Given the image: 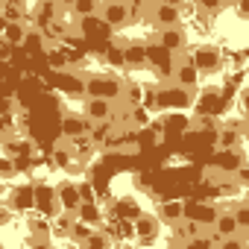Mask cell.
<instances>
[{
    "label": "cell",
    "mask_w": 249,
    "mask_h": 249,
    "mask_svg": "<svg viewBox=\"0 0 249 249\" xmlns=\"http://www.w3.org/2000/svg\"><path fill=\"white\" fill-rule=\"evenodd\" d=\"M97 15H100V21H103L108 30H123L126 24H132L135 9L129 6V0H103Z\"/></svg>",
    "instance_id": "1"
},
{
    "label": "cell",
    "mask_w": 249,
    "mask_h": 249,
    "mask_svg": "<svg viewBox=\"0 0 249 249\" xmlns=\"http://www.w3.org/2000/svg\"><path fill=\"white\" fill-rule=\"evenodd\" d=\"M85 94L88 97H103V100H111L117 103L123 97V82L117 76H108V73H91L85 76Z\"/></svg>",
    "instance_id": "2"
},
{
    "label": "cell",
    "mask_w": 249,
    "mask_h": 249,
    "mask_svg": "<svg viewBox=\"0 0 249 249\" xmlns=\"http://www.w3.org/2000/svg\"><path fill=\"white\" fill-rule=\"evenodd\" d=\"M153 100H156L159 108H167V111L191 108V103H194V88H185V85L170 82V85H161V88L153 94Z\"/></svg>",
    "instance_id": "3"
},
{
    "label": "cell",
    "mask_w": 249,
    "mask_h": 249,
    "mask_svg": "<svg viewBox=\"0 0 249 249\" xmlns=\"http://www.w3.org/2000/svg\"><path fill=\"white\" fill-rule=\"evenodd\" d=\"M188 59H191V65H194L199 73H214V71L223 68V53H220L217 47H211V44H199Z\"/></svg>",
    "instance_id": "4"
},
{
    "label": "cell",
    "mask_w": 249,
    "mask_h": 249,
    "mask_svg": "<svg viewBox=\"0 0 249 249\" xmlns=\"http://www.w3.org/2000/svg\"><path fill=\"white\" fill-rule=\"evenodd\" d=\"M144 50H147V65H153V68H156V73H159L161 79H170V71H173L176 56H173V53H167L159 41H156V44H144Z\"/></svg>",
    "instance_id": "5"
},
{
    "label": "cell",
    "mask_w": 249,
    "mask_h": 249,
    "mask_svg": "<svg viewBox=\"0 0 249 249\" xmlns=\"http://www.w3.org/2000/svg\"><path fill=\"white\" fill-rule=\"evenodd\" d=\"M179 6L167 3V0H161V3H153L150 6V24L159 27V30H167V27H179Z\"/></svg>",
    "instance_id": "6"
},
{
    "label": "cell",
    "mask_w": 249,
    "mask_h": 249,
    "mask_svg": "<svg viewBox=\"0 0 249 249\" xmlns=\"http://www.w3.org/2000/svg\"><path fill=\"white\" fill-rule=\"evenodd\" d=\"M159 44H161L167 53L182 56L185 47H188V36H185L182 27H167V30H159Z\"/></svg>",
    "instance_id": "7"
},
{
    "label": "cell",
    "mask_w": 249,
    "mask_h": 249,
    "mask_svg": "<svg viewBox=\"0 0 249 249\" xmlns=\"http://www.w3.org/2000/svg\"><path fill=\"white\" fill-rule=\"evenodd\" d=\"M91 123H103V120H114V103L103 100V97H88L85 100V111H82Z\"/></svg>",
    "instance_id": "8"
},
{
    "label": "cell",
    "mask_w": 249,
    "mask_h": 249,
    "mask_svg": "<svg viewBox=\"0 0 249 249\" xmlns=\"http://www.w3.org/2000/svg\"><path fill=\"white\" fill-rule=\"evenodd\" d=\"M159 217L156 214H138L129 226H132V231H135V237L141 240V243H153L156 237H159Z\"/></svg>",
    "instance_id": "9"
},
{
    "label": "cell",
    "mask_w": 249,
    "mask_h": 249,
    "mask_svg": "<svg viewBox=\"0 0 249 249\" xmlns=\"http://www.w3.org/2000/svg\"><path fill=\"white\" fill-rule=\"evenodd\" d=\"M59 129H62V138H79V135H88V129H91V120L85 117V114H73V111H68V114H62V123H59Z\"/></svg>",
    "instance_id": "10"
},
{
    "label": "cell",
    "mask_w": 249,
    "mask_h": 249,
    "mask_svg": "<svg viewBox=\"0 0 249 249\" xmlns=\"http://www.w3.org/2000/svg\"><path fill=\"white\" fill-rule=\"evenodd\" d=\"M199 71L191 65V59H179V62H173V71H170V79L176 82V85H185V88H196L199 85Z\"/></svg>",
    "instance_id": "11"
},
{
    "label": "cell",
    "mask_w": 249,
    "mask_h": 249,
    "mask_svg": "<svg viewBox=\"0 0 249 249\" xmlns=\"http://www.w3.org/2000/svg\"><path fill=\"white\" fill-rule=\"evenodd\" d=\"M217 214H220V208L208 205V202H191V205H185V217L194 220V223H199V226H205V229H211V223H214Z\"/></svg>",
    "instance_id": "12"
},
{
    "label": "cell",
    "mask_w": 249,
    "mask_h": 249,
    "mask_svg": "<svg viewBox=\"0 0 249 249\" xmlns=\"http://www.w3.org/2000/svg\"><path fill=\"white\" fill-rule=\"evenodd\" d=\"M56 202L62 205V211H71V214H76V208H79V202H82V196H79V188H76L73 182H62V185L56 188Z\"/></svg>",
    "instance_id": "13"
},
{
    "label": "cell",
    "mask_w": 249,
    "mask_h": 249,
    "mask_svg": "<svg viewBox=\"0 0 249 249\" xmlns=\"http://www.w3.org/2000/svg\"><path fill=\"white\" fill-rule=\"evenodd\" d=\"M62 15V6L56 3V0H38V6L33 12V21H36V30H44L53 18Z\"/></svg>",
    "instance_id": "14"
},
{
    "label": "cell",
    "mask_w": 249,
    "mask_h": 249,
    "mask_svg": "<svg viewBox=\"0 0 249 249\" xmlns=\"http://www.w3.org/2000/svg\"><path fill=\"white\" fill-rule=\"evenodd\" d=\"M33 205H36V194H33L30 185H21V188L12 191V196H9V208L12 211H30Z\"/></svg>",
    "instance_id": "15"
},
{
    "label": "cell",
    "mask_w": 249,
    "mask_h": 249,
    "mask_svg": "<svg viewBox=\"0 0 249 249\" xmlns=\"http://www.w3.org/2000/svg\"><path fill=\"white\" fill-rule=\"evenodd\" d=\"M185 217V202H176V199H167V202H161L159 205V220L161 223H179Z\"/></svg>",
    "instance_id": "16"
},
{
    "label": "cell",
    "mask_w": 249,
    "mask_h": 249,
    "mask_svg": "<svg viewBox=\"0 0 249 249\" xmlns=\"http://www.w3.org/2000/svg\"><path fill=\"white\" fill-rule=\"evenodd\" d=\"M123 65L126 68H144L147 65L144 44H123Z\"/></svg>",
    "instance_id": "17"
},
{
    "label": "cell",
    "mask_w": 249,
    "mask_h": 249,
    "mask_svg": "<svg viewBox=\"0 0 249 249\" xmlns=\"http://www.w3.org/2000/svg\"><path fill=\"white\" fill-rule=\"evenodd\" d=\"M30 231H33V237H30V243H38V246H47L50 243V226H47V220L44 217H33L30 220Z\"/></svg>",
    "instance_id": "18"
},
{
    "label": "cell",
    "mask_w": 249,
    "mask_h": 249,
    "mask_svg": "<svg viewBox=\"0 0 249 249\" xmlns=\"http://www.w3.org/2000/svg\"><path fill=\"white\" fill-rule=\"evenodd\" d=\"M82 85H85V79H82V76H76V73H68V71H65V73L59 76V88H62L65 94L79 97V94H85V88H82Z\"/></svg>",
    "instance_id": "19"
},
{
    "label": "cell",
    "mask_w": 249,
    "mask_h": 249,
    "mask_svg": "<svg viewBox=\"0 0 249 249\" xmlns=\"http://www.w3.org/2000/svg\"><path fill=\"white\" fill-rule=\"evenodd\" d=\"M76 220H82V223H88V226H97V223H100V208H97V202H94V199H82L79 208H76Z\"/></svg>",
    "instance_id": "20"
},
{
    "label": "cell",
    "mask_w": 249,
    "mask_h": 249,
    "mask_svg": "<svg viewBox=\"0 0 249 249\" xmlns=\"http://www.w3.org/2000/svg\"><path fill=\"white\" fill-rule=\"evenodd\" d=\"M100 3H103V0H73V3H71V12H73L76 18H94V15L100 12Z\"/></svg>",
    "instance_id": "21"
},
{
    "label": "cell",
    "mask_w": 249,
    "mask_h": 249,
    "mask_svg": "<svg viewBox=\"0 0 249 249\" xmlns=\"http://www.w3.org/2000/svg\"><path fill=\"white\" fill-rule=\"evenodd\" d=\"M3 38H6L12 47H15V44H24V38H27V27H24V21H12V24H6Z\"/></svg>",
    "instance_id": "22"
},
{
    "label": "cell",
    "mask_w": 249,
    "mask_h": 249,
    "mask_svg": "<svg viewBox=\"0 0 249 249\" xmlns=\"http://www.w3.org/2000/svg\"><path fill=\"white\" fill-rule=\"evenodd\" d=\"M138 214H141V208H138V202H135L132 196H126V199L117 202V217H120V220H129V223H132Z\"/></svg>",
    "instance_id": "23"
},
{
    "label": "cell",
    "mask_w": 249,
    "mask_h": 249,
    "mask_svg": "<svg viewBox=\"0 0 249 249\" xmlns=\"http://www.w3.org/2000/svg\"><path fill=\"white\" fill-rule=\"evenodd\" d=\"M33 194H36V202H41V208L50 214L53 211V202H56V191H50V188H33Z\"/></svg>",
    "instance_id": "24"
},
{
    "label": "cell",
    "mask_w": 249,
    "mask_h": 249,
    "mask_svg": "<svg viewBox=\"0 0 249 249\" xmlns=\"http://www.w3.org/2000/svg\"><path fill=\"white\" fill-rule=\"evenodd\" d=\"M15 176H18L15 156H0V182H3V179H15Z\"/></svg>",
    "instance_id": "25"
},
{
    "label": "cell",
    "mask_w": 249,
    "mask_h": 249,
    "mask_svg": "<svg viewBox=\"0 0 249 249\" xmlns=\"http://www.w3.org/2000/svg\"><path fill=\"white\" fill-rule=\"evenodd\" d=\"M91 231H94V226H88V223H82V220H73V226H71V234H68V237H71L73 243H85V237H88Z\"/></svg>",
    "instance_id": "26"
},
{
    "label": "cell",
    "mask_w": 249,
    "mask_h": 249,
    "mask_svg": "<svg viewBox=\"0 0 249 249\" xmlns=\"http://www.w3.org/2000/svg\"><path fill=\"white\" fill-rule=\"evenodd\" d=\"M53 161H56L59 167H68V170H71V161H73V147L59 144V147H56V153H53Z\"/></svg>",
    "instance_id": "27"
},
{
    "label": "cell",
    "mask_w": 249,
    "mask_h": 249,
    "mask_svg": "<svg viewBox=\"0 0 249 249\" xmlns=\"http://www.w3.org/2000/svg\"><path fill=\"white\" fill-rule=\"evenodd\" d=\"M231 217H234V223H237V229H240V231H246V229H249V205H246V202H237V205H234V211H231Z\"/></svg>",
    "instance_id": "28"
},
{
    "label": "cell",
    "mask_w": 249,
    "mask_h": 249,
    "mask_svg": "<svg viewBox=\"0 0 249 249\" xmlns=\"http://www.w3.org/2000/svg\"><path fill=\"white\" fill-rule=\"evenodd\" d=\"M240 141V129H223L220 132V150H234Z\"/></svg>",
    "instance_id": "29"
},
{
    "label": "cell",
    "mask_w": 249,
    "mask_h": 249,
    "mask_svg": "<svg viewBox=\"0 0 249 249\" xmlns=\"http://www.w3.org/2000/svg\"><path fill=\"white\" fill-rule=\"evenodd\" d=\"M73 220H76V214H71V211H62V214L56 217V231H59L62 237H68V234H71V226H73Z\"/></svg>",
    "instance_id": "30"
},
{
    "label": "cell",
    "mask_w": 249,
    "mask_h": 249,
    "mask_svg": "<svg viewBox=\"0 0 249 249\" xmlns=\"http://www.w3.org/2000/svg\"><path fill=\"white\" fill-rule=\"evenodd\" d=\"M111 243V237L108 234H103V231H91L88 237H85V243L82 246H88V249H106Z\"/></svg>",
    "instance_id": "31"
},
{
    "label": "cell",
    "mask_w": 249,
    "mask_h": 249,
    "mask_svg": "<svg viewBox=\"0 0 249 249\" xmlns=\"http://www.w3.org/2000/svg\"><path fill=\"white\" fill-rule=\"evenodd\" d=\"M41 38H44L41 33H30V30H27V38H24V47H27L30 53H41V50H44V41H41Z\"/></svg>",
    "instance_id": "32"
},
{
    "label": "cell",
    "mask_w": 249,
    "mask_h": 249,
    "mask_svg": "<svg viewBox=\"0 0 249 249\" xmlns=\"http://www.w3.org/2000/svg\"><path fill=\"white\" fill-rule=\"evenodd\" d=\"M196 6L205 15H217V12H223V0H196Z\"/></svg>",
    "instance_id": "33"
},
{
    "label": "cell",
    "mask_w": 249,
    "mask_h": 249,
    "mask_svg": "<svg viewBox=\"0 0 249 249\" xmlns=\"http://www.w3.org/2000/svg\"><path fill=\"white\" fill-rule=\"evenodd\" d=\"M123 97H126V103H129V106H138V103H141V85L123 88Z\"/></svg>",
    "instance_id": "34"
},
{
    "label": "cell",
    "mask_w": 249,
    "mask_h": 249,
    "mask_svg": "<svg viewBox=\"0 0 249 249\" xmlns=\"http://www.w3.org/2000/svg\"><path fill=\"white\" fill-rule=\"evenodd\" d=\"M106 59H108L111 65H123V47H111V50H106Z\"/></svg>",
    "instance_id": "35"
},
{
    "label": "cell",
    "mask_w": 249,
    "mask_h": 249,
    "mask_svg": "<svg viewBox=\"0 0 249 249\" xmlns=\"http://www.w3.org/2000/svg\"><path fill=\"white\" fill-rule=\"evenodd\" d=\"M9 59H12V44L0 36V62H9Z\"/></svg>",
    "instance_id": "36"
},
{
    "label": "cell",
    "mask_w": 249,
    "mask_h": 249,
    "mask_svg": "<svg viewBox=\"0 0 249 249\" xmlns=\"http://www.w3.org/2000/svg\"><path fill=\"white\" fill-rule=\"evenodd\" d=\"M79 188V196L82 199H94V188H91V182H82V185H76Z\"/></svg>",
    "instance_id": "37"
},
{
    "label": "cell",
    "mask_w": 249,
    "mask_h": 249,
    "mask_svg": "<svg viewBox=\"0 0 249 249\" xmlns=\"http://www.w3.org/2000/svg\"><path fill=\"white\" fill-rule=\"evenodd\" d=\"M12 220V208L9 205H0V226H6Z\"/></svg>",
    "instance_id": "38"
},
{
    "label": "cell",
    "mask_w": 249,
    "mask_h": 249,
    "mask_svg": "<svg viewBox=\"0 0 249 249\" xmlns=\"http://www.w3.org/2000/svg\"><path fill=\"white\" fill-rule=\"evenodd\" d=\"M237 12H240V18H249V0H237Z\"/></svg>",
    "instance_id": "39"
},
{
    "label": "cell",
    "mask_w": 249,
    "mask_h": 249,
    "mask_svg": "<svg viewBox=\"0 0 249 249\" xmlns=\"http://www.w3.org/2000/svg\"><path fill=\"white\" fill-rule=\"evenodd\" d=\"M6 24H9V21H6L3 15H0V36H3V30H6Z\"/></svg>",
    "instance_id": "40"
},
{
    "label": "cell",
    "mask_w": 249,
    "mask_h": 249,
    "mask_svg": "<svg viewBox=\"0 0 249 249\" xmlns=\"http://www.w3.org/2000/svg\"><path fill=\"white\" fill-rule=\"evenodd\" d=\"M56 3H59V6H62V9H65V6H68V9H71V3H73V0H56Z\"/></svg>",
    "instance_id": "41"
},
{
    "label": "cell",
    "mask_w": 249,
    "mask_h": 249,
    "mask_svg": "<svg viewBox=\"0 0 249 249\" xmlns=\"http://www.w3.org/2000/svg\"><path fill=\"white\" fill-rule=\"evenodd\" d=\"M234 3H237V0H223V9H226V6H234Z\"/></svg>",
    "instance_id": "42"
},
{
    "label": "cell",
    "mask_w": 249,
    "mask_h": 249,
    "mask_svg": "<svg viewBox=\"0 0 249 249\" xmlns=\"http://www.w3.org/2000/svg\"><path fill=\"white\" fill-rule=\"evenodd\" d=\"M191 3H196V0H191Z\"/></svg>",
    "instance_id": "43"
}]
</instances>
